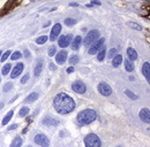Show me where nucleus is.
Returning <instances> with one entry per match:
<instances>
[{
    "mask_svg": "<svg viewBox=\"0 0 150 147\" xmlns=\"http://www.w3.org/2000/svg\"><path fill=\"white\" fill-rule=\"evenodd\" d=\"M53 107L58 114L66 115L75 109V101L66 93H59L53 99Z\"/></svg>",
    "mask_w": 150,
    "mask_h": 147,
    "instance_id": "obj_1",
    "label": "nucleus"
},
{
    "mask_svg": "<svg viewBox=\"0 0 150 147\" xmlns=\"http://www.w3.org/2000/svg\"><path fill=\"white\" fill-rule=\"evenodd\" d=\"M97 118V113L95 112L94 109H84L82 112H80L77 114V123L80 125H87L93 123L95 120Z\"/></svg>",
    "mask_w": 150,
    "mask_h": 147,
    "instance_id": "obj_2",
    "label": "nucleus"
},
{
    "mask_svg": "<svg viewBox=\"0 0 150 147\" xmlns=\"http://www.w3.org/2000/svg\"><path fill=\"white\" fill-rule=\"evenodd\" d=\"M84 145H85V147H101L102 141L97 134L89 133L84 138Z\"/></svg>",
    "mask_w": 150,
    "mask_h": 147,
    "instance_id": "obj_3",
    "label": "nucleus"
},
{
    "mask_svg": "<svg viewBox=\"0 0 150 147\" xmlns=\"http://www.w3.org/2000/svg\"><path fill=\"white\" fill-rule=\"evenodd\" d=\"M98 38H99V31L96 30V29H94V30H90L88 33H87L83 43L85 46H90V45L95 43V40H97Z\"/></svg>",
    "mask_w": 150,
    "mask_h": 147,
    "instance_id": "obj_4",
    "label": "nucleus"
},
{
    "mask_svg": "<svg viewBox=\"0 0 150 147\" xmlns=\"http://www.w3.org/2000/svg\"><path fill=\"white\" fill-rule=\"evenodd\" d=\"M97 89H98V92H99L102 95H104V97H109V95L112 94V87L105 82L99 83Z\"/></svg>",
    "mask_w": 150,
    "mask_h": 147,
    "instance_id": "obj_5",
    "label": "nucleus"
},
{
    "mask_svg": "<svg viewBox=\"0 0 150 147\" xmlns=\"http://www.w3.org/2000/svg\"><path fill=\"white\" fill-rule=\"evenodd\" d=\"M34 141H35V144H37V145H39V146H42V147H49L50 146V140L45 134H42V133L37 134L35 138H34Z\"/></svg>",
    "mask_w": 150,
    "mask_h": 147,
    "instance_id": "obj_6",
    "label": "nucleus"
},
{
    "mask_svg": "<svg viewBox=\"0 0 150 147\" xmlns=\"http://www.w3.org/2000/svg\"><path fill=\"white\" fill-rule=\"evenodd\" d=\"M72 90L76 93H84V92L87 91V86H85V84L82 82H80V81H76L72 84Z\"/></svg>",
    "mask_w": 150,
    "mask_h": 147,
    "instance_id": "obj_7",
    "label": "nucleus"
},
{
    "mask_svg": "<svg viewBox=\"0 0 150 147\" xmlns=\"http://www.w3.org/2000/svg\"><path fill=\"white\" fill-rule=\"evenodd\" d=\"M72 41V35H65L61 36L58 39V45L61 48H66L67 46H69V44Z\"/></svg>",
    "mask_w": 150,
    "mask_h": 147,
    "instance_id": "obj_8",
    "label": "nucleus"
},
{
    "mask_svg": "<svg viewBox=\"0 0 150 147\" xmlns=\"http://www.w3.org/2000/svg\"><path fill=\"white\" fill-rule=\"evenodd\" d=\"M104 41H105V39L101 38L99 40H97L96 43L91 44V46H90V48H89V54H96V53L99 51V48L104 45Z\"/></svg>",
    "mask_w": 150,
    "mask_h": 147,
    "instance_id": "obj_9",
    "label": "nucleus"
},
{
    "mask_svg": "<svg viewBox=\"0 0 150 147\" xmlns=\"http://www.w3.org/2000/svg\"><path fill=\"white\" fill-rule=\"evenodd\" d=\"M60 31H61V24H60V23L54 24L53 28H52V30H51V33H50V38L49 39L51 40V41H54V40L59 37Z\"/></svg>",
    "mask_w": 150,
    "mask_h": 147,
    "instance_id": "obj_10",
    "label": "nucleus"
},
{
    "mask_svg": "<svg viewBox=\"0 0 150 147\" xmlns=\"http://www.w3.org/2000/svg\"><path fill=\"white\" fill-rule=\"evenodd\" d=\"M67 55H68V53H67V51H65V49H62V51H60L59 53H57V55H56V61H57V63H59V65H64L67 60Z\"/></svg>",
    "mask_w": 150,
    "mask_h": 147,
    "instance_id": "obj_11",
    "label": "nucleus"
},
{
    "mask_svg": "<svg viewBox=\"0 0 150 147\" xmlns=\"http://www.w3.org/2000/svg\"><path fill=\"white\" fill-rule=\"evenodd\" d=\"M23 68H24V65H23V63H21V62H20V63H18V65L13 68V71H12V74H10V77H12V78L19 77V76L22 74Z\"/></svg>",
    "mask_w": 150,
    "mask_h": 147,
    "instance_id": "obj_12",
    "label": "nucleus"
},
{
    "mask_svg": "<svg viewBox=\"0 0 150 147\" xmlns=\"http://www.w3.org/2000/svg\"><path fill=\"white\" fill-rule=\"evenodd\" d=\"M43 68H44V62H43V60H42V59H39V60L37 61V63L35 65V68H34V73H35L36 77H38L40 74H42Z\"/></svg>",
    "mask_w": 150,
    "mask_h": 147,
    "instance_id": "obj_13",
    "label": "nucleus"
},
{
    "mask_svg": "<svg viewBox=\"0 0 150 147\" xmlns=\"http://www.w3.org/2000/svg\"><path fill=\"white\" fill-rule=\"evenodd\" d=\"M42 123H43L44 125H46V126H57L58 124H59V122H58L56 118L50 117V116H46V117H45Z\"/></svg>",
    "mask_w": 150,
    "mask_h": 147,
    "instance_id": "obj_14",
    "label": "nucleus"
},
{
    "mask_svg": "<svg viewBox=\"0 0 150 147\" xmlns=\"http://www.w3.org/2000/svg\"><path fill=\"white\" fill-rule=\"evenodd\" d=\"M142 74L146 77L147 82H149L150 81V63L149 62L143 63V65H142Z\"/></svg>",
    "mask_w": 150,
    "mask_h": 147,
    "instance_id": "obj_15",
    "label": "nucleus"
},
{
    "mask_svg": "<svg viewBox=\"0 0 150 147\" xmlns=\"http://www.w3.org/2000/svg\"><path fill=\"white\" fill-rule=\"evenodd\" d=\"M140 118H141L143 122H146V123H149V120H150L149 109H148V108L141 109V112H140Z\"/></svg>",
    "mask_w": 150,
    "mask_h": 147,
    "instance_id": "obj_16",
    "label": "nucleus"
},
{
    "mask_svg": "<svg viewBox=\"0 0 150 147\" xmlns=\"http://www.w3.org/2000/svg\"><path fill=\"white\" fill-rule=\"evenodd\" d=\"M81 43H82V38H81V36H76L73 40V43H72V49L73 51H77L81 46Z\"/></svg>",
    "mask_w": 150,
    "mask_h": 147,
    "instance_id": "obj_17",
    "label": "nucleus"
},
{
    "mask_svg": "<svg viewBox=\"0 0 150 147\" xmlns=\"http://www.w3.org/2000/svg\"><path fill=\"white\" fill-rule=\"evenodd\" d=\"M127 56L129 61H135L137 59V53L136 51L133 47H128L127 48Z\"/></svg>",
    "mask_w": 150,
    "mask_h": 147,
    "instance_id": "obj_18",
    "label": "nucleus"
},
{
    "mask_svg": "<svg viewBox=\"0 0 150 147\" xmlns=\"http://www.w3.org/2000/svg\"><path fill=\"white\" fill-rule=\"evenodd\" d=\"M121 62H122V56L120 55V54H117V55L113 57V60H112V65H113L114 68H118V67L121 65Z\"/></svg>",
    "mask_w": 150,
    "mask_h": 147,
    "instance_id": "obj_19",
    "label": "nucleus"
},
{
    "mask_svg": "<svg viewBox=\"0 0 150 147\" xmlns=\"http://www.w3.org/2000/svg\"><path fill=\"white\" fill-rule=\"evenodd\" d=\"M106 56V47L103 45L101 48H99V51H98V55H97V60L98 61H103L105 59Z\"/></svg>",
    "mask_w": 150,
    "mask_h": 147,
    "instance_id": "obj_20",
    "label": "nucleus"
},
{
    "mask_svg": "<svg viewBox=\"0 0 150 147\" xmlns=\"http://www.w3.org/2000/svg\"><path fill=\"white\" fill-rule=\"evenodd\" d=\"M37 98H38V93L37 92H32V93H30V94L27 97L24 101H26L27 104H30V102H34Z\"/></svg>",
    "mask_w": 150,
    "mask_h": 147,
    "instance_id": "obj_21",
    "label": "nucleus"
},
{
    "mask_svg": "<svg viewBox=\"0 0 150 147\" xmlns=\"http://www.w3.org/2000/svg\"><path fill=\"white\" fill-rule=\"evenodd\" d=\"M13 114H14L13 110H9V112L7 113V115L4 117V120H2V122H1V124H2V125H6V124H7V123H8V122L12 120V117H13Z\"/></svg>",
    "mask_w": 150,
    "mask_h": 147,
    "instance_id": "obj_22",
    "label": "nucleus"
},
{
    "mask_svg": "<svg viewBox=\"0 0 150 147\" xmlns=\"http://www.w3.org/2000/svg\"><path fill=\"white\" fill-rule=\"evenodd\" d=\"M22 143H23L22 139L20 138V137H16V138L12 141V144H10V146L9 147H21L22 146Z\"/></svg>",
    "mask_w": 150,
    "mask_h": 147,
    "instance_id": "obj_23",
    "label": "nucleus"
},
{
    "mask_svg": "<svg viewBox=\"0 0 150 147\" xmlns=\"http://www.w3.org/2000/svg\"><path fill=\"white\" fill-rule=\"evenodd\" d=\"M125 69L127 70L128 73H131V71L134 70V65H133L132 61H129L126 59V61H125Z\"/></svg>",
    "mask_w": 150,
    "mask_h": 147,
    "instance_id": "obj_24",
    "label": "nucleus"
},
{
    "mask_svg": "<svg viewBox=\"0 0 150 147\" xmlns=\"http://www.w3.org/2000/svg\"><path fill=\"white\" fill-rule=\"evenodd\" d=\"M127 25L129 26V28L134 29V30H137V31H141L142 30V26L140 25V24L135 23V22H127Z\"/></svg>",
    "mask_w": 150,
    "mask_h": 147,
    "instance_id": "obj_25",
    "label": "nucleus"
},
{
    "mask_svg": "<svg viewBox=\"0 0 150 147\" xmlns=\"http://www.w3.org/2000/svg\"><path fill=\"white\" fill-rule=\"evenodd\" d=\"M10 69H12V65H10V63H7V65H4V67H2V69H1V75H7V74H9V71H10Z\"/></svg>",
    "mask_w": 150,
    "mask_h": 147,
    "instance_id": "obj_26",
    "label": "nucleus"
},
{
    "mask_svg": "<svg viewBox=\"0 0 150 147\" xmlns=\"http://www.w3.org/2000/svg\"><path fill=\"white\" fill-rule=\"evenodd\" d=\"M47 40H49L47 36H40V37H38V38L36 39V43L39 44V45H43V44H45Z\"/></svg>",
    "mask_w": 150,
    "mask_h": 147,
    "instance_id": "obj_27",
    "label": "nucleus"
},
{
    "mask_svg": "<svg viewBox=\"0 0 150 147\" xmlns=\"http://www.w3.org/2000/svg\"><path fill=\"white\" fill-rule=\"evenodd\" d=\"M28 114H29V108H28V107H22V108L20 109V112H19V116L24 117V116H27Z\"/></svg>",
    "mask_w": 150,
    "mask_h": 147,
    "instance_id": "obj_28",
    "label": "nucleus"
},
{
    "mask_svg": "<svg viewBox=\"0 0 150 147\" xmlns=\"http://www.w3.org/2000/svg\"><path fill=\"white\" fill-rule=\"evenodd\" d=\"M125 94L127 95L129 99H132V100H136V99H137V95H136V94H134V93H133L131 90H128V89L126 90V91H125Z\"/></svg>",
    "mask_w": 150,
    "mask_h": 147,
    "instance_id": "obj_29",
    "label": "nucleus"
},
{
    "mask_svg": "<svg viewBox=\"0 0 150 147\" xmlns=\"http://www.w3.org/2000/svg\"><path fill=\"white\" fill-rule=\"evenodd\" d=\"M65 24H66L67 26L75 25V24H76V20H75V18H66V20H65Z\"/></svg>",
    "mask_w": 150,
    "mask_h": 147,
    "instance_id": "obj_30",
    "label": "nucleus"
},
{
    "mask_svg": "<svg viewBox=\"0 0 150 147\" xmlns=\"http://www.w3.org/2000/svg\"><path fill=\"white\" fill-rule=\"evenodd\" d=\"M118 54V51L115 49V48H111L110 51H109V54H107V57L109 59H113L115 55Z\"/></svg>",
    "mask_w": 150,
    "mask_h": 147,
    "instance_id": "obj_31",
    "label": "nucleus"
},
{
    "mask_svg": "<svg viewBox=\"0 0 150 147\" xmlns=\"http://www.w3.org/2000/svg\"><path fill=\"white\" fill-rule=\"evenodd\" d=\"M14 86V84L12 82H8L7 84H5V86H4V92H9L12 89H13Z\"/></svg>",
    "mask_w": 150,
    "mask_h": 147,
    "instance_id": "obj_32",
    "label": "nucleus"
},
{
    "mask_svg": "<svg viewBox=\"0 0 150 147\" xmlns=\"http://www.w3.org/2000/svg\"><path fill=\"white\" fill-rule=\"evenodd\" d=\"M79 61H80V57L77 55H72L71 59H69V63L71 65H76Z\"/></svg>",
    "mask_w": 150,
    "mask_h": 147,
    "instance_id": "obj_33",
    "label": "nucleus"
},
{
    "mask_svg": "<svg viewBox=\"0 0 150 147\" xmlns=\"http://www.w3.org/2000/svg\"><path fill=\"white\" fill-rule=\"evenodd\" d=\"M47 54H49V56H53L57 54V47L53 45V46H51V47L49 48V52H47Z\"/></svg>",
    "mask_w": 150,
    "mask_h": 147,
    "instance_id": "obj_34",
    "label": "nucleus"
},
{
    "mask_svg": "<svg viewBox=\"0 0 150 147\" xmlns=\"http://www.w3.org/2000/svg\"><path fill=\"white\" fill-rule=\"evenodd\" d=\"M21 56H22V54H21V52H19V51H16V52H14V53H13V55L10 56V59L15 61V60H19V59H20Z\"/></svg>",
    "mask_w": 150,
    "mask_h": 147,
    "instance_id": "obj_35",
    "label": "nucleus"
},
{
    "mask_svg": "<svg viewBox=\"0 0 150 147\" xmlns=\"http://www.w3.org/2000/svg\"><path fill=\"white\" fill-rule=\"evenodd\" d=\"M10 54H12V52H10V51H6V52L4 53V55H2L1 57H0V60L2 61V62H5V61L7 60V57H8V56L10 55Z\"/></svg>",
    "mask_w": 150,
    "mask_h": 147,
    "instance_id": "obj_36",
    "label": "nucleus"
},
{
    "mask_svg": "<svg viewBox=\"0 0 150 147\" xmlns=\"http://www.w3.org/2000/svg\"><path fill=\"white\" fill-rule=\"evenodd\" d=\"M28 81H29V74H26L22 77V79H21V83H22V84H26Z\"/></svg>",
    "mask_w": 150,
    "mask_h": 147,
    "instance_id": "obj_37",
    "label": "nucleus"
},
{
    "mask_svg": "<svg viewBox=\"0 0 150 147\" xmlns=\"http://www.w3.org/2000/svg\"><path fill=\"white\" fill-rule=\"evenodd\" d=\"M90 4L93 5V6H101V1H98V0H93Z\"/></svg>",
    "mask_w": 150,
    "mask_h": 147,
    "instance_id": "obj_38",
    "label": "nucleus"
},
{
    "mask_svg": "<svg viewBox=\"0 0 150 147\" xmlns=\"http://www.w3.org/2000/svg\"><path fill=\"white\" fill-rule=\"evenodd\" d=\"M18 124H13V125H10V126H9V128H8V129H7V130H8V131H12V130H14V129H16V128H18Z\"/></svg>",
    "mask_w": 150,
    "mask_h": 147,
    "instance_id": "obj_39",
    "label": "nucleus"
},
{
    "mask_svg": "<svg viewBox=\"0 0 150 147\" xmlns=\"http://www.w3.org/2000/svg\"><path fill=\"white\" fill-rule=\"evenodd\" d=\"M50 69H51V70H56V69H57V67L53 65V63H50Z\"/></svg>",
    "mask_w": 150,
    "mask_h": 147,
    "instance_id": "obj_40",
    "label": "nucleus"
},
{
    "mask_svg": "<svg viewBox=\"0 0 150 147\" xmlns=\"http://www.w3.org/2000/svg\"><path fill=\"white\" fill-rule=\"evenodd\" d=\"M73 71H74V68H73V67H69V68L67 69V73H68V74H72Z\"/></svg>",
    "mask_w": 150,
    "mask_h": 147,
    "instance_id": "obj_41",
    "label": "nucleus"
},
{
    "mask_svg": "<svg viewBox=\"0 0 150 147\" xmlns=\"http://www.w3.org/2000/svg\"><path fill=\"white\" fill-rule=\"evenodd\" d=\"M69 6H71V7H77V6H79V4H77V2H71V4H69Z\"/></svg>",
    "mask_w": 150,
    "mask_h": 147,
    "instance_id": "obj_42",
    "label": "nucleus"
},
{
    "mask_svg": "<svg viewBox=\"0 0 150 147\" xmlns=\"http://www.w3.org/2000/svg\"><path fill=\"white\" fill-rule=\"evenodd\" d=\"M18 98H19V95L16 94V95H15V97H13V98H12V99H10V101H9V102H13V101H15V100L18 99Z\"/></svg>",
    "mask_w": 150,
    "mask_h": 147,
    "instance_id": "obj_43",
    "label": "nucleus"
},
{
    "mask_svg": "<svg viewBox=\"0 0 150 147\" xmlns=\"http://www.w3.org/2000/svg\"><path fill=\"white\" fill-rule=\"evenodd\" d=\"M87 7H88V8H93L94 6H93L91 4H87Z\"/></svg>",
    "mask_w": 150,
    "mask_h": 147,
    "instance_id": "obj_44",
    "label": "nucleus"
},
{
    "mask_svg": "<svg viewBox=\"0 0 150 147\" xmlns=\"http://www.w3.org/2000/svg\"><path fill=\"white\" fill-rule=\"evenodd\" d=\"M49 25H50V22H47V23H46V24L44 25V28H46V26H49Z\"/></svg>",
    "mask_w": 150,
    "mask_h": 147,
    "instance_id": "obj_45",
    "label": "nucleus"
},
{
    "mask_svg": "<svg viewBox=\"0 0 150 147\" xmlns=\"http://www.w3.org/2000/svg\"><path fill=\"white\" fill-rule=\"evenodd\" d=\"M2 107H4V104H0V109L2 108Z\"/></svg>",
    "mask_w": 150,
    "mask_h": 147,
    "instance_id": "obj_46",
    "label": "nucleus"
},
{
    "mask_svg": "<svg viewBox=\"0 0 150 147\" xmlns=\"http://www.w3.org/2000/svg\"><path fill=\"white\" fill-rule=\"evenodd\" d=\"M1 54H2V53H1V51H0V57H1Z\"/></svg>",
    "mask_w": 150,
    "mask_h": 147,
    "instance_id": "obj_47",
    "label": "nucleus"
},
{
    "mask_svg": "<svg viewBox=\"0 0 150 147\" xmlns=\"http://www.w3.org/2000/svg\"><path fill=\"white\" fill-rule=\"evenodd\" d=\"M0 82H1V76H0Z\"/></svg>",
    "mask_w": 150,
    "mask_h": 147,
    "instance_id": "obj_48",
    "label": "nucleus"
},
{
    "mask_svg": "<svg viewBox=\"0 0 150 147\" xmlns=\"http://www.w3.org/2000/svg\"><path fill=\"white\" fill-rule=\"evenodd\" d=\"M27 147H32V146H27Z\"/></svg>",
    "mask_w": 150,
    "mask_h": 147,
    "instance_id": "obj_49",
    "label": "nucleus"
},
{
    "mask_svg": "<svg viewBox=\"0 0 150 147\" xmlns=\"http://www.w3.org/2000/svg\"><path fill=\"white\" fill-rule=\"evenodd\" d=\"M118 147H121V146H118Z\"/></svg>",
    "mask_w": 150,
    "mask_h": 147,
    "instance_id": "obj_50",
    "label": "nucleus"
}]
</instances>
